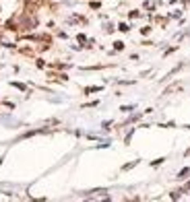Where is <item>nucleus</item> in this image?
I'll return each mask as SVG.
<instances>
[{"instance_id":"obj_1","label":"nucleus","mask_w":190,"mask_h":202,"mask_svg":"<svg viewBox=\"0 0 190 202\" xmlns=\"http://www.w3.org/2000/svg\"><path fill=\"white\" fill-rule=\"evenodd\" d=\"M95 91H99V87H89V89H85V93H95Z\"/></svg>"},{"instance_id":"obj_2","label":"nucleus","mask_w":190,"mask_h":202,"mask_svg":"<svg viewBox=\"0 0 190 202\" xmlns=\"http://www.w3.org/2000/svg\"><path fill=\"white\" fill-rule=\"evenodd\" d=\"M114 48H116V50H122V48H124V43H122V42H116V43H114Z\"/></svg>"}]
</instances>
